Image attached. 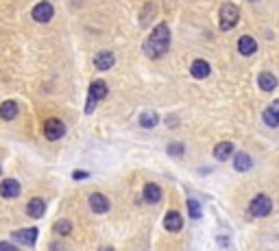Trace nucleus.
<instances>
[{
	"label": "nucleus",
	"mask_w": 279,
	"mask_h": 251,
	"mask_svg": "<svg viewBox=\"0 0 279 251\" xmlns=\"http://www.w3.org/2000/svg\"><path fill=\"white\" fill-rule=\"evenodd\" d=\"M168 48H170V28H168V24L162 22V24H157L151 31V35L146 38L144 52H146V57H151V59H159L168 52Z\"/></svg>",
	"instance_id": "obj_1"
},
{
	"label": "nucleus",
	"mask_w": 279,
	"mask_h": 251,
	"mask_svg": "<svg viewBox=\"0 0 279 251\" xmlns=\"http://www.w3.org/2000/svg\"><path fill=\"white\" fill-rule=\"evenodd\" d=\"M249 216H253V218H264V216H269V214L273 212V199L269 194H264V192H260V194H255L251 201H249Z\"/></svg>",
	"instance_id": "obj_2"
},
{
	"label": "nucleus",
	"mask_w": 279,
	"mask_h": 251,
	"mask_svg": "<svg viewBox=\"0 0 279 251\" xmlns=\"http://www.w3.org/2000/svg\"><path fill=\"white\" fill-rule=\"evenodd\" d=\"M240 22V9L238 4L234 2H225L221 11H218V24H221L223 31H231L236 24Z\"/></svg>",
	"instance_id": "obj_3"
},
{
	"label": "nucleus",
	"mask_w": 279,
	"mask_h": 251,
	"mask_svg": "<svg viewBox=\"0 0 279 251\" xmlns=\"http://www.w3.org/2000/svg\"><path fill=\"white\" fill-rule=\"evenodd\" d=\"M107 94H109V88H107L105 81H92L90 92H87V100H85V114H92L96 103L103 100Z\"/></svg>",
	"instance_id": "obj_4"
},
{
	"label": "nucleus",
	"mask_w": 279,
	"mask_h": 251,
	"mask_svg": "<svg viewBox=\"0 0 279 251\" xmlns=\"http://www.w3.org/2000/svg\"><path fill=\"white\" fill-rule=\"evenodd\" d=\"M33 20L35 22H41V24H46V22L52 20V16H55V7H52L50 2H37L31 11Z\"/></svg>",
	"instance_id": "obj_5"
},
{
	"label": "nucleus",
	"mask_w": 279,
	"mask_h": 251,
	"mask_svg": "<svg viewBox=\"0 0 279 251\" xmlns=\"http://www.w3.org/2000/svg\"><path fill=\"white\" fill-rule=\"evenodd\" d=\"M63 134H66V124L59 120V118H50V120H46L44 136L48 140H59V138H63Z\"/></svg>",
	"instance_id": "obj_6"
},
{
	"label": "nucleus",
	"mask_w": 279,
	"mask_h": 251,
	"mask_svg": "<svg viewBox=\"0 0 279 251\" xmlns=\"http://www.w3.org/2000/svg\"><path fill=\"white\" fill-rule=\"evenodd\" d=\"M37 236H39L37 227H28V230H20V232H13V234H11V238H13L15 242L26 244V247H33L35 240H37Z\"/></svg>",
	"instance_id": "obj_7"
},
{
	"label": "nucleus",
	"mask_w": 279,
	"mask_h": 251,
	"mask_svg": "<svg viewBox=\"0 0 279 251\" xmlns=\"http://www.w3.org/2000/svg\"><path fill=\"white\" fill-rule=\"evenodd\" d=\"M90 208L96 214H105V212H109V208H111V203L109 199H107L105 194H100V192H92L90 194Z\"/></svg>",
	"instance_id": "obj_8"
},
{
	"label": "nucleus",
	"mask_w": 279,
	"mask_h": 251,
	"mask_svg": "<svg viewBox=\"0 0 279 251\" xmlns=\"http://www.w3.org/2000/svg\"><path fill=\"white\" fill-rule=\"evenodd\" d=\"M212 72V66L205 62V59H194L192 66H190V74L194 76V79H207Z\"/></svg>",
	"instance_id": "obj_9"
},
{
	"label": "nucleus",
	"mask_w": 279,
	"mask_h": 251,
	"mask_svg": "<svg viewBox=\"0 0 279 251\" xmlns=\"http://www.w3.org/2000/svg\"><path fill=\"white\" fill-rule=\"evenodd\" d=\"M238 52L242 57H251L258 52V42H255L251 35H242V38L238 40Z\"/></svg>",
	"instance_id": "obj_10"
},
{
	"label": "nucleus",
	"mask_w": 279,
	"mask_h": 251,
	"mask_svg": "<svg viewBox=\"0 0 279 251\" xmlns=\"http://www.w3.org/2000/svg\"><path fill=\"white\" fill-rule=\"evenodd\" d=\"M20 184H17V179H4L2 184H0V194L4 196V199H15V196H20Z\"/></svg>",
	"instance_id": "obj_11"
},
{
	"label": "nucleus",
	"mask_w": 279,
	"mask_h": 251,
	"mask_svg": "<svg viewBox=\"0 0 279 251\" xmlns=\"http://www.w3.org/2000/svg\"><path fill=\"white\" fill-rule=\"evenodd\" d=\"M258 86H260V90H262V92H275L277 86H279V81H277V76L273 74V72H260Z\"/></svg>",
	"instance_id": "obj_12"
},
{
	"label": "nucleus",
	"mask_w": 279,
	"mask_h": 251,
	"mask_svg": "<svg viewBox=\"0 0 279 251\" xmlns=\"http://www.w3.org/2000/svg\"><path fill=\"white\" fill-rule=\"evenodd\" d=\"M44 212H46V203H44V199H39V196H33V199L26 203V214L31 218H41Z\"/></svg>",
	"instance_id": "obj_13"
},
{
	"label": "nucleus",
	"mask_w": 279,
	"mask_h": 251,
	"mask_svg": "<svg viewBox=\"0 0 279 251\" xmlns=\"http://www.w3.org/2000/svg\"><path fill=\"white\" fill-rule=\"evenodd\" d=\"M116 64V57L111 50H103L98 52L96 57H94V66H96V70H109L111 66Z\"/></svg>",
	"instance_id": "obj_14"
},
{
	"label": "nucleus",
	"mask_w": 279,
	"mask_h": 251,
	"mask_svg": "<svg viewBox=\"0 0 279 251\" xmlns=\"http://www.w3.org/2000/svg\"><path fill=\"white\" fill-rule=\"evenodd\" d=\"M234 168L238 170V172L251 170V168H253V158H251L249 153H245V151L236 153V158H234Z\"/></svg>",
	"instance_id": "obj_15"
},
{
	"label": "nucleus",
	"mask_w": 279,
	"mask_h": 251,
	"mask_svg": "<svg viewBox=\"0 0 279 251\" xmlns=\"http://www.w3.org/2000/svg\"><path fill=\"white\" fill-rule=\"evenodd\" d=\"M164 227L168 232H181V227H183V218H181V214L179 212H168L164 216Z\"/></svg>",
	"instance_id": "obj_16"
},
{
	"label": "nucleus",
	"mask_w": 279,
	"mask_h": 251,
	"mask_svg": "<svg viewBox=\"0 0 279 251\" xmlns=\"http://www.w3.org/2000/svg\"><path fill=\"white\" fill-rule=\"evenodd\" d=\"M236 151V146H234V142H218L216 146H214V158L216 160H221V162H225L227 158H231Z\"/></svg>",
	"instance_id": "obj_17"
},
{
	"label": "nucleus",
	"mask_w": 279,
	"mask_h": 251,
	"mask_svg": "<svg viewBox=\"0 0 279 251\" xmlns=\"http://www.w3.org/2000/svg\"><path fill=\"white\" fill-rule=\"evenodd\" d=\"M142 196H144L146 203H157L159 199H162V188H159L157 184H146Z\"/></svg>",
	"instance_id": "obj_18"
},
{
	"label": "nucleus",
	"mask_w": 279,
	"mask_h": 251,
	"mask_svg": "<svg viewBox=\"0 0 279 251\" xmlns=\"http://www.w3.org/2000/svg\"><path fill=\"white\" fill-rule=\"evenodd\" d=\"M15 116H17V103L4 100V103L0 105V118H2V120H13Z\"/></svg>",
	"instance_id": "obj_19"
},
{
	"label": "nucleus",
	"mask_w": 279,
	"mask_h": 251,
	"mask_svg": "<svg viewBox=\"0 0 279 251\" xmlns=\"http://www.w3.org/2000/svg\"><path fill=\"white\" fill-rule=\"evenodd\" d=\"M262 120L269 124V127H279V107H266L262 112Z\"/></svg>",
	"instance_id": "obj_20"
},
{
	"label": "nucleus",
	"mask_w": 279,
	"mask_h": 251,
	"mask_svg": "<svg viewBox=\"0 0 279 251\" xmlns=\"http://www.w3.org/2000/svg\"><path fill=\"white\" fill-rule=\"evenodd\" d=\"M138 122H140V127H144V129H153L159 122V116L155 112H144V114H140Z\"/></svg>",
	"instance_id": "obj_21"
},
{
	"label": "nucleus",
	"mask_w": 279,
	"mask_h": 251,
	"mask_svg": "<svg viewBox=\"0 0 279 251\" xmlns=\"http://www.w3.org/2000/svg\"><path fill=\"white\" fill-rule=\"evenodd\" d=\"M155 11H157L155 2H146L144 7H142V14H140V26H148V22H151V18H153Z\"/></svg>",
	"instance_id": "obj_22"
},
{
	"label": "nucleus",
	"mask_w": 279,
	"mask_h": 251,
	"mask_svg": "<svg viewBox=\"0 0 279 251\" xmlns=\"http://www.w3.org/2000/svg\"><path fill=\"white\" fill-rule=\"evenodd\" d=\"M52 230H55V234H59V236H70V232H72V223H70V220H57Z\"/></svg>",
	"instance_id": "obj_23"
},
{
	"label": "nucleus",
	"mask_w": 279,
	"mask_h": 251,
	"mask_svg": "<svg viewBox=\"0 0 279 251\" xmlns=\"http://www.w3.org/2000/svg\"><path fill=\"white\" fill-rule=\"evenodd\" d=\"M188 214L192 218H201L203 216V210H201V203L197 199H188Z\"/></svg>",
	"instance_id": "obj_24"
},
{
	"label": "nucleus",
	"mask_w": 279,
	"mask_h": 251,
	"mask_svg": "<svg viewBox=\"0 0 279 251\" xmlns=\"http://www.w3.org/2000/svg\"><path fill=\"white\" fill-rule=\"evenodd\" d=\"M166 151H168V155H173V158H181V155L186 153V146H183L181 142H170Z\"/></svg>",
	"instance_id": "obj_25"
},
{
	"label": "nucleus",
	"mask_w": 279,
	"mask_h": 251,
	"mask_svg": "<svg viewBox=\"0 0 279 251\" xmlns=\"http://www.w3.org/2000/svg\"><path fill=\"white\" fill-rule=\"evenodd\" d=\"M72 177L76 179V182H81V179H87V177H90V172H85V170H74Z\"/></svg>",
	"instance_id": "obj_26"
},
{
	"label": "nucleus",
	"mask_w": 279,
	"mask_h": 251,
	"mask_svg": "<svg viewBox=\"0 0 279 251\" xmlns=\"http://www.w3.org/2000/svg\"><path fill=\"white\" fill-rule=\"evenodd\" d=\"M0 251H17V247L11 242H0Z\"/></svg>",
	"instance_id": "obj_27"
},
{
	"label": "nucleus",
	"mask_w": 279,
	"mask_h": 251,
	"mask_svg": "<svg viewBox=\"0 0 279 251\" xmlns=\"http://www.w3.org/2000/svg\"><path fill=\"white\" fill-rule=\"evenodd\" d=\"M218 242H223V247H227V244H229V238H225V236H221V238H218Z\"/></svg>",
	"instance_id": "obj_28"
},
{
	"label": "nucleus",
	"mask_w": 279,
	"mask_h": 251,
	"mask_svg": "<svg viewBox=\"0 0 279 251\" xmlns=\"http://www.w3.org/2000/svg\"><path fill=\"white\" fill-rule=\"evenodd\" d=\"M98 251H114V247H100Z\"/></svg>",
	"instance_id": "obj_29"
},
{
	"label": "nucleus",
	"mask_w": 279,
	"mask_h": 251,
	"mask_svg": "<svg viewBox=\"0 0 279 251\" xmlns=\"http://www.w3.org/2000/svg\"><path fill=\"white\" fill-rule=\"evenodd\" d=\"M277 105H279V100H275V107H277Z\"/></svg>",
	"instance_id": "obj_30"
},
{
	"label": "nucleus",
	"mask_w": 279,
	"mask_h": 251,
	"mask_svg": "<svg viewBox=\"0 0 279 251\" xmlns=\"http://www.w3.org/2000/svg\"><path fill=\"white\" fill-rule=\"evenodd\" d=\"M0 175H2V168H0Z\"/></svg>",
	"instance_id": "obj_31"
}]
</instances>
